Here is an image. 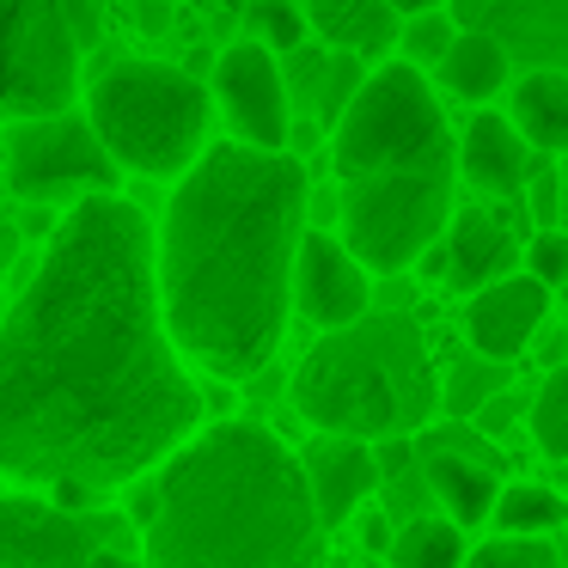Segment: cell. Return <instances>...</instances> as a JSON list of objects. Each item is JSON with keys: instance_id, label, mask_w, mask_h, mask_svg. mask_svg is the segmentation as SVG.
I'll use <instances>...</instances> for the list:
<instances>
[{"instance_id": "1", "label": "cell", "mask_w": 568, "mask_h": 568, "mask_svg": "<svg viewBox=\"0 0 568 568\" xmlns=\"http://www.w3.org/2000/svg\"><path fill=\"white\" fill-rule=\"evenodd\" d=\"M196 428L202 392L153 300L148 221L116 190L80 196L0 312V470L111 495Z\"/></svg>"}, {"instance_id": "2", "label": "cell", "mask_w": 568, "mask_h": 568, "mask_svg": "<svg viewBox=\"0 0 568 568\" xmlns=\"http://www.w3.org/2000/svg\"><path fill=\"white\" fill-rule=\"evenodd\" d=\"M306 233V165L287 148L221 141L178 172L153 239L165 336L214 379L270 367L294 312V245Z\"/></svg>"}, {"instance_id": "3", "label": "cell", "mask_w": 568, "mask_h": 568, "mask_svg": "<svg viewBox=\"0 0 568 568\" xmlns=\"http://www.w3.org/2000/svg\"><path fill=\"white\" fill-rule=\"evenodd\" d=\"M141 568H318L324 526L287 440L263 422H214L160 458Z\"/></svg>"}, {"instance_id": "4", "label": "cell", "mask_w": 568, "mask_h": 568, "mask_svg": "<svg viewBox=\"0 0 568 568\" xmlns=\"http://www.w3.org/2000/svg\"><path fill=\"white\" fill-rule=\"evenodd\" d=\"M331 165L355 263L373 275L409 270V257L440 239L458 184V135L422 68H367L331 123Z\"/></svg>"}, {"instance_id": "5", "label": "cell", "mask_w": 568, "mask_h": 568, "mask_svg": "<svg viewBox=\"0 0 568 568\" xmlns=\"http://www.w3.org/2000/svg\"><path fill=\"white\" fill-rule=\"evenodd\" d=\"M294 409L306 428L355 440H404L440 416V373L428 336L404 312H361L324 331L294 373Z\"/></svg>"}, {"instance_id": "6", "label": "cell", "mask_w": 568, "mask_h": 568, "mask_svg": "<svg viewBox=\"0 0 568 568\" xmlns=\"http://www.w3.org/2000/svg\"><path fill=\"white\" fill-rule=\"evenodd\" d=\"M87 123L116 165L178 178L209 141V92L165 62H111L87 87Z\"/></svg>"}, {"instance_id": "7", "label": "cell", "mask_w": 568, "mask_h": 568, "mask_svg": "<svg viewBox=\"0 0 568 568\" xmlns=\"http://www.w3.org/2000/svg\"><path fill=\"white\" fill-rule=\"evenodd\" d=\"M80 92V43L62 0H0V123L68 111Z\"/></svg>"}, {"instance_id": "8", "label": "cell", "mask_w": 568, "mask_h": 568, "mask_svg": "<svg viewBox=\"0 0 568 568\" xmlns=\"http://www.w3.org/2000/svg\"><path fill=\"white\" fill-rule=\"evenodd\" d=\"M7 190L26 202H80L99 190L123 184V165L104 153V141L92 135L87 116L74 111H43V116H19L7 129V160H0Z\"/></svg>"}, {"instance_id": "9", "label": "cell", "mask_w": 568, "mask_h": 568, "mask_svg": "<svg viewBox=\"0 0 568 568\" xmlns=\"http://www.w3.org/2000/svg\"><path fill=\"white\" fill-rule=\"evenodd\" d=\"M214 99L245 148H287L294 135V104L282 87V62L263 43H233L214 68Z\"/></svg>"}, {"instance_id": "10", "label": "cell", "mask_w": 568, "mask_h": 568, "mask_svg": "<svg viewBox=\"0 0 568 568\" xmlns=\"http://www.w3.org/2000/svg\"><path fill=\"white\" fill-rule=\"evenodd\" d=\"M287 294H294V306L306 312L318 331H336V324L361 318V312L373 306L367 270H361L355 251H348L343 239H331L324 226H318V233H300V245H294V282H287Z\"/></svg>"}, {"instance_id": "11", "label": "cell", "mask_w": 568, "mask_h": 568, "mask_svg": "<svg viewBox=\"0 0 568 568\" xmlns=\"http://www.w3.org/2000/svg\"><path fill=\"white\" fill-rule=\"evenodd\" d=\"M99 550L80 514L31 495H0V568H87Z\"/></svg>"}, {"instance_id": "12", "label": "cell", "mask_w": 568, "mask_h": 568, "mask_svg": "<svg viewBox=\"0 0 568 568\" xmlns=\"http://www.w3.org/2000/svg\"><path fill=\"white\" fill-rule=\"evenodd\" d=\"M300 477H306L312 514L318 526H348L355 507L379 489V458H373V440H355V434H324L312 428V440L300 446Z\"/></svg>"}, {"instance_id": "13", "label": "cell", "mask_w": 568, "mask_h": 568, "mask_svg": "<svg viewBox=\"0 0 568 568\" xmlns=\"http://www.w3.org/2000/svg\"><path fill=\"white\" fill-rule=\"evenodd\" d=\"M544 318H550V287L519 270V275H495V282L470 287L465 336L483 361H519Z\"/></svg>"}, {"instance_id": "14", "label": "cell", "mask_w": 568, "mask_h": 568, "mask_svg": "<svg viewBox=\"0 0 568 568\" xmlns=\"http://www.w3.org/2000/svg\"><path fill=\"white\" fill-rule=\"evenodd\" d=\"M453 26L489 31L507 55L531 68H562L568 55V0H446Z\"/></svg>"}, {"instance_id": "15", "label": "cell", "mask_w": 568, "mask_h": 568, "mask_svg": "<svg viewBox=\"0 0 568 568\" xmlns=\"http://www.w3.org/2000/svg\"><path fill=\"white\" fill-rule=\"evenodd\" d=\"M367 80V55L343 50V43H294L287 50V68H282V87H287V104L300 116L331 129L336 111L355 99V87Z\"/></svg>"}, {"instance_id": "16", "label": "cell", "mask_w": 568, "mask_h": 568, "mask_svg": "<svg viewBox=\"0 0 568 568\" xmlns=\"http://www.w3.org/2000/svg\"><path fill=\"white\" fill-rule=\"evenodd\" d=\"M531 172V148L519 141V129L507 123L501 111H477L470 116V129L458 135V178H465L477 196H519V184H526Z\"/></svg>"}, {"instance_id": "17", "label": "cell", "mask_w": 568, "mask_h": 568, "mask_svg": "<svg viewBox=\"0 0 568 568\" xmlns=\"http://www.w3.org/2000/svg\"><path fill=\"white\" fill-rule=\"evenodd\" d=\"M440 245H446V287H458V294H470V287L495 282V275H507V263H514V233H507L501 221H495V209H453L440 226Z\"/></svg>"}, {"instance_id": "18", "label": "cell", "mask_w": 568, "mask_h": 568, "mask_svg": "<svg viewBox=\"0 0 568 568\" xmlns=\"http://www.w3.org/2000/svg\"><path fill=\"white\" fill-rule=\"evenodd\" d=\"M507 123L519 129V141H526L538 160H556V153L568 148V74L562 68H531V74L514 80V92H507Z\"/></svg>"}, {"instance_id": "19", "label": "cell", "mask_w": 568, "mask_h": 568, "mask_svg": "<svg viewBox=\"0 0 568 568\" xmlns=\"http://www.w3.org/2000/svg\"><path fill=\"white\" fill-rule=\"evenodd\" d=\"M434 68H440V87L453 92V99L489 104L495 92L507 87V74H514V55H507L489 31H465V26H458L453 43H446V55Z\"/></svg>"}, {"instance_id": "20", "label": "cell", "mask_w": 568, "mask_h": 568, "mask_svg": "<svg viewBox=\"0 0 568 568\" xmlns=\"http://www.w3.org/2000/svg\"><path fill=\"white\" fill-rule=\"evenodd\" d=\"M306 26L318 31L324 43H343L355 55H385L397 38V13L385 0H306Z\"/></svg>"}, {"instance_id": "21", "label": "cell", "mask_w": 568, "mask_h": 568, "mask_svg": "<svg viewBox=\"0 0 568 568\" xmlns=\"http://www.w3.org/2000/svg\"><path fill=\"white\" fill-rule=\"evenodd\" d=\"M428 489H434V501L446 507V519H453L458 531H470V526H483L489 519V501H495V470L489 465H470V458H458V453H428Z\"/></svg>"}, {"instance_id": "22", "label": "cell", "mask_w": 568, "mask_h": 568, "mask_svg": "<svg viewBox=\"0 0 568 568\" xmlns=\"http://www.w3.org/2000/svg\"><path fill=\"white\" fill-rule=\"evenodd\" d=\"M392 568H465V531L453 519H409L385 544Z\"/></svg>"}, {"instance_id": "23", "label": "cell", "mask_w": 568, "mask_h": 568, "mask_svg": "<svg viewBox=\"0 0 568 568\" xmlns=\"http://www.w3.org/2000/svg\"><path fill=\"white\" fill-rule=\"evenodd\" d=\"M489 519L501 531H562L568 501H562V489H550V483H507V489H495Z\"/></svg>"}, {"instance_id": "24", "label": "cell", "mask_w": 568, "mask_h": 568, "mask_svg": "<svg viewBox=\"0 0 568 568\" xmlns=\"http://www.w3.org/2000/svg\"><path fill=\"white\" fill-rule=\"evenodd\" d=\"M526 422L544 458H568V373L562 367H544L538 392L526 397Z\"/></svg>"}, {"instance_id": "25", "label": "cell", "mask_w": 568, "mask_h": 568, "mask_svg": "<svg viewBox=\"0 0 568 568\" xmlns=\"http://www.w3.org/2000/svg\"><path fill=\"white\" fill-rule=\"evenodd\" d=\"M465 568H562L556 531H501L483 550H465Z\"/></svg>"}, {"instance_id": "26", "label": "cell", "mask_w": 568, "mask_h": 568, "mask_svg": "<svg viewBox=\"0 0 568 568\" xmlns=\"http://www.w3.org/2000/svg\"><path fill=\"white\" fill-rule=\"evenodd\" d=\"M453 19L440 13V7H428V13H404V26H397V50H404L409 68H434L446 55V43H453Z\"/></svg>"}, {"instance_id": "27", "label": "cell", "mask_w": 568, "mask_h": 568, "mask_svg": "<svg viewBox=\"0 0 568 568\" xmlns=\"http://www.w3.org/2000/svg\"><path fill=\"white\" fill-rule=\"evenodd\" d=\"M251 31H257L263 50L287 55L294 43H306V7L300 0H251Z\"/></svg>"}, {"instance_id": "28", "label": "cell", "mask_w": 568, "mask_h": 568, "mask_svg": "<svg viewBox=\"0 0 568 568\" xmlns=\"http://www.w3.org/2000/svg\"><path fill=\"white\" fill-rule=\"evenodd\" d=\"M526 275H538L550 294L568 282V233H562V226H538V233H531V245H526Z\"/></svg>"}, {"instance_id": "29", "label": "cell", "mask_w": 568, "mask_h": 568, "mask_svg": "<svg viewBox=\"0 0 568 568\" xmlns=\"http://www.w3.org/2000/svg\"><path fill=\"white\" fill-rule=\"evenodd\" d=\"M519 196H526V214H531L538 226H562V178H556V165H544V172H526Z\"/></svg>"}, {"instance_id": "30", "label": "cell", "mask_w": 568, "mask_h": 568, "mask_svg": "<svg viewBox=\"0 0 568 568\" xmlns=\"http://www.w3.org/2000/svg\"><path fill=\"white\" fill-rule=\"evenodd\" d=\"M519 416H526V397H519V392H495L489 404H483L477 428H483V434H507Z\"/></svg>"}, {"instance_id": "31", "label": "cell", "mask_w": 568, "mask_h": 568, "mask_svg": "<svg viewBox=\"0 0 568 568\" xmlns=\"http://www.w3.org/2000/svg\"><path fill=\"white\" fill-rule=\"evenodd\" d=\"M68 26H74V43H92L99 38V0H62Z\"/></svg>"}, {"instance_id": "32", "label": "cell", "mask_w": 568, "mask_h": 568, "mask_svg": "<svg viewBox=\"0 0 568 568\" xmlns=\"http://www.w3.org/2000/svg\"><path fill=\"white\" fill-rule=\"evenodd\" d=\"M355 514H361V544H367V550H385V544H392V519H385L379 507H367V501H361Z\"/></svg>"}, {"instance_id": "33", "label": "cell", "mask_w": 568, "mask_h": 568, "mask_svg": "<svg viewBox=\"0 0 568 568\" xmlns=\"http://www.w3.org/2000/svg\"><path fill=\"white\" fill-rule=\"evenodd\" d=\"M87 568H141L135 556H123V550H111V544H99V550L87 556Z\"/></svg>"}, {"instance_id": "34", "label": "cell", "mask_w": 568, "mask_h": 568, "mask_svg": "<svg viewBox=\"0 0 568 568\" xmlns=\"http://www.w3.org/2000/svg\"><path fill=\"white\" fill-rule=\"evenodd\" d=\"M129 514H135V526H148V519H153V489H135V501H129Z\"/></svg>"}, {"instance_id": "35", "label": "cell", "mask_w": 568, "mask_h": 568, "mask_svg": "<svg viewBox=\"0 0 568 568\" xmlns=\"http://www.w3.org/2000/svg\"><path fill=\"white\" fill-rule=\"evenodd\" d=\"M385 7L404 19V13H428V7H446V0H385Z\"/></svg>"}, {"instance_id": "36", "label": "cell", "mask_w": 568, "mask_h": 568, "mask_svg": "<svg viewBox=\"0 0 568 568\" xmlns=\"http://www.w3.org/2000/svg\"><path fill=\"white\" fill-rule=\"evenodd\" d=\"M0 202H7V178H0Z\"/></svg>"}]
</instances>
